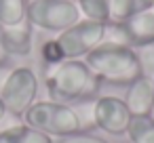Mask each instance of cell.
<instances>
[{"label":"cell","instance_id":"6da1fadb","mask_svg":"<svg viewBox=\"0 0 154 143\" xmlns=\"http://www.w3.org/2000/svg\"><path fill=\"white\" fill-rule=\"evenodd\" d=\"M47 93L57 103H80L97 99L101 80L85 59H66L47 76Z\"/></svg>","mask_w":154,"mask_h":143},{"label":"cell","instance_id":"7402d4cb","mask_svg":"<svg viewBox=\"0 0 154 143\" xmlns=\"http://www.w3.org/2000/svg\"><path fill=\"white\" fill-rule=\"evenodd\" d=\"M152 116H154V114H152Z\"/></svg>","mask_w":154,"mask_h":143},{"label":"cell","instance_id":"e0dca14e","mask_svg":"<svg viewBox=\"0 0 154 143\" xmlns=\"http://www.w3.org/2000/svg\"><path fill=\"white\" fill-rule=\"evenodd\" d=\"M57 143H108L103 137H97V135H91V133H76V135H70V137H61Z\"/></svg>","mask_w":154,"mask_h":143},{"label":"cell","instance_id":"52a82bcc","mask_svg":"<svg viewBox=\"0 0 154 143\" xmlns=\"http://www.w3.org/2000/svg\"><path fill=\"white\" fill-rule=\"evenodd\" d=\"M108 32L118 34L116 42L127 44L131 49H146L154 44V11H146L133 15L118 23H108Z\"/></svg>","mask_w":154,"mask_h":143},{"label":"cell","instance_id":"3957f363","mask_svg":"<svg viewBox=\"0 0 154 143\" xmlns=\"http://www.w3.org/2000/svg\"><path fill=\"white\" fill-rule=\"evenodd\" d=\"M23 124L45 133L47 137H70L76 133H82V120L76 114L72 105L57 103V101H34L28 112L21 116Z\"/></svg>","mask_w":154,"mask_h":143},{"label":"cell","instance_id":"8992f818","mask_svg":"<svg viewBox=\"0 0 154 143\" xmlns=\"http://www.w3.org/2000/svg\"><path fill=\"white\" fill-rule=\"evenodd\" d=\"M106 36H108V23L80 19L61 34H57V42L66 59H85L97 44L106 40Z\"/></svg>","mask_w":154,"mask_h":143},{"label":"cell","instance_id":"30bf717a","mask_svg":"<svg viewBox=\"0 0 154 143\" xmlns=\"http://www.w3.org/2000/svg\"><path fill=\"white\" fill-rule=\"evenodd\" d=\"M34 25L30 23V19L26 17L21 23L17 25H0V40L7 46V51L11 53V57H28L34 49V36H32Z\"/></svg>","mask_w":154,"mask_h":143},{"label":"cell","instance_id":"277c9868","mask_svg":"<svg viewBox=\"0 0 154 143\" xmlns=\"http://www.w3.org/2000/svg\"><path fill=\"white\" fill-rule=\"evenodd\" d=\"M28 19L34 28L61 34L76 21H80V9L72 0H30Z\"/></svg>","mask_w":154,"mask_h":143},{"label":"cell","instance_id":"7a4b0ae2","mask_svg":"<svg viewBox=\"0 0 154 143\" xmlns=\"http://www.w3.org/2000/svg\"><path fill=\"white\" fill-rule=\"evenodd\" d=\"M85 61L99 76L101 82H110L116 86H129L143 74L139 53L116 40H103L85 57Z\"/></svg>","mask_w":154,"mask_h":143},{"label":"cell","instance_id":"4fadbf2b","mask_svg":"<svg viewBox=\"0 0 154 143\" xmlns=\"http://www.w3.org/2000/svg\"><path fill=\"white\" fill-rule=\"evenodd\" d=\"M127 137L129 143H154V116H133Z\"/></svg>","mask_w":154,"mask_h":143},{"label":"cell","instance_id":"2e32d148","mask_svg":"<svg viewBox=\"0 0 154 143\" xmlns=\"http://www.w3.org/2000/svg\"><path fill=\"white\" fill-rule=\"evenodd\" d=\"M40 55H42V61L49 63V65H53V67L59 65L61 61H66L63 51H61L57 38H53V40H45V44L40 46Z\"/></svg>","mask_w":154,"mask_h":143},{"label":"cell","instance_id":"8fae6325","mask_svg":"<svg viewBox=\"0 0 154 143\" xmlns=\"http://www.w3.org/2000/svg\"><path fill=\"white\" fill-rule=\"evenodd\" d=\"M0 143H53V139L28 124H15L0 128Z\"/></svg>","mask_w":154,"mask_h":143},{"label":"cell","instance_id":"44dd1931","mask_svg":"<svg viewBox=\"0 0 154 143\" xmlns=\"http://www.w3.org/2000/svg\"><path fill=\"white\" fill-rule=\"evenodd\" d=\"M152 11H154V4H152Z\"/></svg>","mask_w":154,"mask_h":143},{"label":"cell","instance_id":"ffe728a7","mask_svg":"<svg viewBox=\"0 0 154 143\" xmlns=\"http://www.w3.org/2000/svg\"><path fill=\"white\" fill-rule=\"evenodd\" d=\"M5 116H7V107H5V103H2V99H0V122L5 120Z\"/></svg>","mask_w":154,"mask_h":143},{"label":"cell","instance_id":"ac0fdd59","mask_svg":"<svg viewBox=\"0 0 154 143\" xmlns=\"http://www.w3.org/2000/svg\"><path fill=\"white\" fill-rule=\"evenodd\" d=\"M137 53H139V61H141L143 74L154 78V44L152 46H146V49H141Z\"/></svg>","mask_w":154,"mask_h":143},{"label":"cell","instance_id":"5bb4252c","mask_svg":"<svg viewBox=\"0 0 154 143\" xmlns=\"http://www.w3.org/2000/svg\"><path fill=\"white\" fill-rule=\"evenodd\" d=\"M30 0H0V25H17L28 17Z\"/></svg>","mask_w":154,"mask_h":143},{"label":"cell","instance_id":"5b68a950","mask_svg":"<svg viewBox=\"0 0 154 143\" xmlns=\"http://www.w3.org/2000/svg\"><path fill=\"white\" fill-rule=\"evenodd\" d=\"M36 95H38V76L28 65L11 70L0 86V99L7 107V114L13 116H23L28 107L36 101Z\"/></svg>","mask_w":154,"mask_h":143},{"label":"cell","instance_id":"7c38bea8","mask_svg":"<svg viewBox=\"0 0 154 143\" xmlns=\"http://www.w3.org/2000/svg\"><path fill=\"white\" fill-rule=\"evenodd\" d=\"M154 0H112L110 7V23H118L125 21L133 15L152 11Z\"/></svg>","mask_w":154,"mask_h":143},{"label":"cell","instance_id":"9c48e42d","mask_svg":"<svg viewBox=\"0 0 154 143\" xmlns=\"http://www.w3.org/2000/svg\"><path fill=\"white\" fill-rule=\"evenodd\" d=\"M131 116H152L154 114V78L141 74L133 80L122 97Z\"/></svg>","mask_w":154,"mask_h":143},{"label":"cell","instance_id":"d6986e66","mask_svg":"<svg viewBox=\"0 0 154 143\" xmlns=\"http://www.w3.org/2000/svg\"><path fill=\"white\" fill-rule=\"evenodd\" d=\"M11 63V53L7 51V46L2 44V40H0V67H5Z\"/></svg>","mask_w":154,"mask_h":143},{"label":"cell","instance_id":"9a60e30c","mask_svg":"<svg viewBox=\"0 0 154 143\" xmlns=\"http://www.w3.org/2000/svg\"><path fill=\"white\" fill-rule=\"evenodd\" d=\"M80 15H85V19L91 21H99V23H110V7L112 0H76Z\"/></svg>","mask_w":154,"mask_h":143},{"label":"cell","instance_id":"ba28073f","mask_svg":"<svg viewBox=\"0 0 154 143\" xmlns=\"http://www.w3.org/2000/svg\"><path fill=\"white\" fill-rule=\"evenodd\" d=\"M131 112L122 99L106 95L93 101V124L108 135H127Z\"/></svg>","mask_w":154,"mask_h":143}]
</instances>
